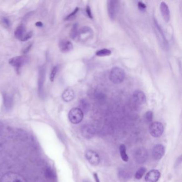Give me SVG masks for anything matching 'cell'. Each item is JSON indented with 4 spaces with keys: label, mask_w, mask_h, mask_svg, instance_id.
<instances>
[{
    "label": "cell",
    "mask_w": 182,
    "mask_h": 182,
    "mask_svg": "<svg viewBox=\"0 0 182 182\" xmlns=\"http://www.w3.org/2000/svg\"><path fill=\"white\" fill-rule=\"evenodd\" d=\"M125 78V72L124 69L119 67H114L109 73V79L114 84H120Z\"/></svg>",
    "instance_id": "obj_1"
},
{
    "label": "cell",
    "mask_w": 182,
    "mask_h": 182,
    "mask_svg": "<svg viewBox=\"0 0 182 182\" xmlns=\"http://www.w3.org/2000/svg\"><path fill=\"white\" fill-rule=\"evenodd\" d=\"M33 35L32 32H26L25 26L24 25L18 26L15 31V37L16 38L22 41H26L31 38Z\"/></svg>",
    "instance_id": "obj_2"
},
{
    "label": "cell",
    "mask_w": 182,
    "mask_h": 182,
    "mask_svg": "<svg viewBox=\"0 0 182 182\" xmlns=\"http://www.w3.org/2000/svg\"><path fill=\"white\" fill-rule=\"evenodd\" d=\"M0 182H27L24 177L22 175L13 173L9 172L2 176L0 179Z\"/></svg>",
    "instance_id": "obj_3"
},
{
    "label": "cell",
    "mask_w": 182,
    "mask_h": 182,
    "mask_svg": "<svg viewBox=\"0 0 182 182\" xmlns=\"http://www.w3.org/2000/svg\"><path fill=\"white\" fill-rule=\"evenodd\" d=\"M84 113L79 108H73L68 113V118L71 123L78 124L80 123L83 118Z\"/></svg>",
    "instance_id": "obj_4"
},
{
    "label": "cell",
    "mask_w": 182,
    "mask_h": 182,
    "mask_svg": "<svg viewBox=\"0 0 182 182\" xmlns=\"http://www.w3.org/2000/svg\"><path fill=\"white\" fill-rule=\"evenodd\" d=\"M164 126L161 122H154L149 126V130L152 136L158 138L162 135L164 133Z\"/></svg>",
    "instance_id": "obj_5"
},
{
    "label": "cell",
    "mask_w": 182,
    "mask_h": 182,
    "mask_svg": "<svg viewBox=\"0 0 182 182\" xmlns=\"http://www.w3.org/2000/svg\"><path fill=\"white\" fill-rule=\"evenodd\" d=\"M46 79V68L42 66L39 69L38 78V93L39 96L42 98L44 96V84Z\"/></svg>",
    "instance_id": "obj_6"
},
{
    "label": "cell",
    "mask_w": 182,
    "mask_h": 182,
    "mask_svg": "<svg viewBox=\"0 0 182 182\" xmlns=\"http://www.w3.org/2000/svg\"><path fill=\"white\" fill-rule=\"evenodd\" d=\"M119 2L115 0H109L107 2L108 15L111 20H114L118 10Z\"/></svg>",
    "instance_id": "obj_7"
},
{
    "label": "cell",
    "mask_w": 182,
    "mask_h": 182,
    "mask_svg": "<svg viewBox=\"0 0 182 182\" xmlns=\"http://www.w3.org/2000/svg\"><path fill=\"white\" fill-rule=\"evenodd\" d=\"M134 157L137 162L139 164H143L148 160L149 153L146 149L140 148L136 150Z\"/></svg>",
    "instance_id": "obj_8"
},
{
    "label": "cell",
    "mask_w": 182,
    "mask_h": 182,
    "mask_svg": "<svg viewBox=\"0 0 182 182\" xmlns=\"http://www.w3.org/2000/svg\"><path fill=\"white\" fill-rule=\"evenodd\" d=\"M27 60L28 58L26 57L20 56L15 57L10 59L9 61V63L10 64V65L16 68L17 70H18L25 63Z\"/></svg>",
    "instance_id": "obj_9"
},
{
    "label": "cell",
    "mask_w": 182,
    "mask_h": 182,
    "mask_svg": "<svg viewBox=\"0 0 182 182\" xmlns=\"http://www.w3.org/2000/svg\"><path fill=\"white\" fill-rule=\"evenodd\" d=\"M86 157L90 164L94 166L98 165L100 162V158L99 155L92 150H88L86 152Z\"/></svg>",
    "instance_id": "obj_10"
},
{
    "label": "cell",
    "mask_w": 182,
    "mask_h": 182,
    "mask_svg": "<svg viewBox=\"0 0 182 182\" xmlns=\"http://www.w3.org/2000/svg\"><path fill=\"white\" fill-rule=\"evenodd\" d=\"M93 35V30L91 28L88 26H84L78 31V36L79 39L82 41H86L92 37Z\"/></svg>",
    "instance_id": "obj_11"
},
{
    "label": "cell",
    "mask_w": 182,
    "mask_h": 182,
    "mask_svg": "<svg viewBox=\"0 0 182 182\" xmlns=\"http://www.w3.org/2000/svg\"><path fill=\"white\" fill-rule=\"evenodd\" d=\"M165 153V149L161 144L155 145L152 150V155L155 160H159L164 157Z\"/></svg>",
    "instance_id": "obj_12"
},
{
    "label": "cell",
    "mask_w": 182,
    "mask_h": 182,
    "mask_svg": "<svg viewBox=\"0 0 182 182\" xmlns=\"http://www.w3.org/2000/svg\"><path fill=\"white\" fill-rule=\"evenodd\" d=\"M160 176V173L158 170H151L146 174L145 180L146 182H157Z\"/></svg>",
    "instance_id": "obj_13"
},
{
    "label": "cell",
    "mask_w": 182,
    "mask_h": 182,
    "mask_svg": "<svg viewBox=\"0 0 182 182\" xmlns=\"http://www.w3.org/2000/svg\"><path fill=\"white\" fill-rule=\"evenodd\" d=\"M81 134L84 138L87 139H91L95 135V128L89 124L84 125L81 129Z\"/></svg>",
    "instance_id": "obj_14"
},
{
    "label": "cell",
    "mask_w": 182,
    "mask_h": 182,
    "mask_svg": "<svg viewBox=\"0 0 182 182\" xmlns=\"http://www.w3.org/2000/svg\"><path fill=\"white\" fill-rule=\"evenodd\" d=\"M133 99L136 104L139 105H143L146 102V97L143 91L140 90H136L133 93Z\"/></svg>",
    "instance_id": "obj_15"
},
{
    "label": "cell",
    "mask_w": 182,
    "mask_h": 182,
    "mask_svg": "<svg viewBox=\"0 0 182 182\" xmlns=\"http://www.w3.org/2000/svg\"><path fill=\"white\" fill-rule=\"evenodd\" d=\"M59 48L60 51L63 53H69L73 49V44L69 41L63 40L59 42Z\"/></svg>",
    "instance_id": "obj_16"
},
{
    "label": "cell",
    "mask_w": 182,
    "mask_h": 182,
    "mask_svg": "<svg viewBox=\"0 0 182 182\" xmlns=\"http://www.w3.org/2000/svg\"><path fill=\"white\" fill-rule=\"evenodd\" d=\"M160 9L161 13L164 20L168 23L170 20V15L169 9L166 2H162L161 3Z\"/></svg>",
    "instance_id": "obj_17"
},
{
    "label": "cell",
    "mask_w": 182,
    "mask_h": 182,
    "mask_svg": "<svg viewBox=\"0 0 182 182\" xmlns=\"http://www.w3.org/2000/svg\"><path fill=\"white\" fill-rule=\"evenodd\" d=\"M75 93L73 90L66 89L62 94V99L66 102H71L74 99Z\"/></svg>",
    "instance_id": "obj_18"
},
{
    "label": "cell",
    "mask_w": 182,
    "mask_h": 182,
    "mask_svg": "<svg viewBox=\"0 0 182 182\" xmlns=\"http://www.w3.org/2000/svg\"><path fill=\"white\" fill-rule=\"evenodd\" d=\"M4 105L6 109L9 110L13 106V100L12 97L8 94H3Z\"/></svg>",
    "instance_id": "obj_19"
},
{
    "label": "cell",
    "mask_w": 182,
    "mask_h": 182,
    "mask_svg": "<svg viewBox=\"0 0 182 182\" xmlns=\"http://www.w3.org/2000/svg\"><path fill=\"white\" fill-rule=\"evenodd\" d=\"M119 151H120L121 157L122 160L124 161V162H127L129 160V158H128L127 154L126 153V146L124 145V144H121L120 146Z\"/></svg>",
    "instance_id": "obj_20"
},
{
    "label": "cell",
    "mask_w": 182,
    "mask_h": 182,
    "mask_svg": "<svg viewBox=\"0 0 182 182\" xmlns=\"http://www.w3.org/2000/svg\"><path fill=\"white\" fill-rule=\"evenodd\" d=\"M80 109L82 111L83 113H86L89 111V102L85 99H82L80 102Z\"/></svg>",
    "instance_id": "obj_21"
},
{
    "label": "cell",
    "mask_w": 182,
    "mask_h": 182,
    "mask_svg": "<svg viewBox=\"0 0 182 182\" xmlns=\"http://www.w3.org/2000/svg\"><path fill=\"white\" fill-rule=\"evenodd\" d=\"M111 55V51L108 49H102L96 52V55L97 57L109 56Z\"/></svg>",
    "instance_id": "obj_22"
},
{
    "label": "cell",
    "mask_w": 182,
    "mask_h": 182,
    "mask_svg": "<svg viewBox=\"0 0 182 182\" xmlns=\"http://www.w3.org/2000/svg\"><path fill=\"white\" fill-rule=\"evenodd\" d=\"M78 24H74L71 28V32L69 33L70 38L72 39H75L78 35Z\"/></svg>",
    "instance_id": "obj_23"
},
{
    "label": "cell",
    "mask_w": 182,
    "mask_h": 182,
    "mask_svg": "<svg viewBox=\"0 0 182 182\" xmlns=\"http://www.w3.org/2000/svg\"><path fill=\"white\" fill-rule=\"evenodd\" d=\"M146 171V169L145 167L140 168L135 174V178L137 179H142V177L143 176Z\"/></svg>",
    "instance_id": "obj_24"
},
{
    "label": "cell",
    "mask_w": 182,
    "mask_h": 182,
    "mask_svg": "<svg viewBox=\"0 0 182 182\" xmlns=\"http://www.w3.org/2000/svg\"><path fill=\"white\" fill-rule=\"evenodd\" d=\"M154 23L155 27L156 28V30H157V32H158V33L159 34V35H160V38L161 39V41H162L163 42H166V38H164V34H163L162 31H161V29L160 26L159 25L158 23H157V21H156V20H155Z\"/></svg>",
    "instance_id": "obj_25"
},
{
    "label": "cell",
    "mask_w": 182,
    "mask_h": 182,
    "mask_svg": "<svg viewBox=\"0 0 182 182\" xmlns=\"http://www.w3.org/2000/svg\"><path fill=\"white\" fill-rule=\"evenodd\" d=\"M153 112L151 111H149L146 112L145 114V115H144L145 120L146 121V122H148V123L151 122L152 121V120H153Z\"/></svg>",
    "instance_id": "obj_26"
},
{
    "label": "cell",
    "mask_w": 182,
    "mask_h": 182,
    "mask_svg": "<svg viewBox=\"0 0 182 182\" xmlns=\"http://www.w3.org/2000/svg\"><path fill=\"white\" fill-rule=\"evenodd\" d=\"M79 10V8H76L72 12V13H70L69 15H68V16L66 17L65 20H70L73 19L74 18L75 16L76 15L78 12Z\"/></svg>",
    "instance_id": "obj_27"
},
{
    "label": "cell",
    "mask_w": 182,
    "mask_h": 182,
    "mask_svg": "<svg viewBox=\"0 0 182 182\" xmlns=\"http://www.w3.org/2000/svg\"><path fill=\"white\" fill-rule=\"evenodd\" d=\"M57 71H58V67L57 66H55L53 68V69L51 71V74H50V80L51 81V82L54 81Z\"/></svg>",
    "instance_id": "obj_28"
},
{
    "label": "cell",
    "mask_w": 182,
    "mask_h": 182,
    "mask_svg": "<svg viewBox=\"0 0 182 182\" xmlns=\"http://www.w3.org/2000/svg\"><path fill=\"white\" fill-rule=\"evenodd\" d=\"M2 23L3 25L6 28H8L9 27L10 25V20L6 17H3L2 19Z\"/></svg>",
    "instance_id": "obj_29"
},
{
    "label": "cell",
    "mask_w": 182,
    "mask_h": 182,
    "mask_svg": "<svg viewBox=\"0 0 182 182\" xmlns=\"http://www.w3.org/2000/svg\"><path fill=\"white\" fill-rule=\"evenodd\" d=\"M86 13H87V16L90 19H93V16L92 15V13H91V8L90 7V6H88V5L86 7Z\"/></svg>",
    "instance_id": "obj_30"
},
{
    "label": "cell",
    "mask_w": 182,
    "mask_h": 182,
    "mask_svg": "<svg viewBox=\"0 0 182 182\" xmlns=\"http://www.w3.org/2000/svg\"><path fill=\"white\" fill-rule=\"evenodd\" d=\"M138 6H139V9L141 10V11H144V10L146 9V6L145 4L144 3L141 2V1L139 2V3H138Z\"/></svg>",
    "instance_id": "obj_31"
},
{
    "label": "cell",
    "mask_w": 182,
    "mask_h": 182,
    "mask_svg": "<svg viewBox=\"0 0 182 182\" xmlns=\"http://www.w3.org/2000/svg\"><path fill=\"white\" fill-rule=\"evenodd\" d=\"M31 47H32V44H30L28 47H26L25 49L24 50V51H23V53H28V52L29 51L30 49H31Z\"/></svg>",
    "instance_id": "obj_32"
},
{
    "label": "cell",
    "mask_w": 182,
    "mask_h": 182,
    "mask_svg": "<svg viewBox=\"0 0 182 182\" xmlns=\"http://www.w3.org/2000/svg\"><path fill=\"white\" fill-rule=\"evenodd\" d=\"M94 177H95L96 182H100V180H99V176H98V175H97V173H94Z\"/></svg>",
    "instance_id": "obj_33"
},
{
    "label": "cell",
    "mask_w": 182,
    "mask_h": 182,
    "mask_svg": "<svg viewBox=\"0 0 182 182\" xmlns=\"http://www.w3.org/2000/svg\"><path fill=\"white\" fill-rule=\"evenodd\" d=\"M35 25L37 27H39V28H41L43 26V24H42V22H38L35 23Z\"/></svg>",
    "instance_id": "obj_34"
}]
</instances>
